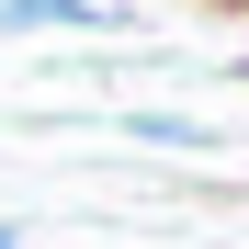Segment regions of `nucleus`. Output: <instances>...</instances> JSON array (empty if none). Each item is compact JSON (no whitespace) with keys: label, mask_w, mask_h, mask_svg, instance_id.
<instances>
[{"label":"nucleus","mask_w":249,"mask_h":249,"mask_svg":"<svg viewBox=\"0 0 249 249\" xmlns=\"http://www.w3.org/2000/svg\"><path fill=\"white\" fill-rule=\"evenodd\" d=\"M0 249H23V238H12V227H0Z\"/></svg>","instance_id":"4"},{"label":"nucleus","mask_w":249,"mask_h":249,"mask_svg":"<svg viewBox=\"0 0 249 249\" xmlns=\"http://www.w3.org/2000/svg\"><path fill=\"white\" fill-rule=\"evenodd\" d=\"M204 12H238V23H249V0H204Z\"/></svg>","instance_id":"3"},{"label":"nucleus","mask_w":249,"mask_h":249,"mask_svg":"<svg viewBox=\"0 0 249 249\" xmlns=\"http://www.w3.org/2000/svg\"><path fill=\"white\" fill-rule=\"evenodd\" d=\"M79 23H113V0H0V34H79Z\"/></svg>","instance_id":"1"},{"label":"nucleus","mask_w":249,"mask_h":249,"mask_svg":"<svg viewBox=\"0 0 249 249\" xmlns=\"http://www.w3.org/2000/svg\"><path fill=\"white\" fill-rule=\"evenodd\" d=\"M136 136H147V147H215L193 113H136Z\"/></svg>","instance_id":"2"}]
</instances>
